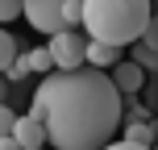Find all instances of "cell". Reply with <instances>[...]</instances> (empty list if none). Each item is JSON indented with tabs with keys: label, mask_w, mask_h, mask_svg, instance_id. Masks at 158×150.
I'll list each match as a JSON object with an SVG mask.
<instances>
[{
	"label": "cell",
	"mask_w": 158,
	"mask_h": 150,
	"mask_svg": "<svg viewBox=\"0 0 158 150\" xmlns=\"http://www.w3.org/2000/svg\"><path fill=\"white\" fill-rule=\"evenodd\" d=\"M33 117L46 125L54 150H104L125 117V96L112 88L108 71H50L33 92Z\"/></svg>",
	"instance_id": "1"
},
{
	"label": "cell",
	"mask_w": 158,
	"mask_h": 150,
	"mask_svg": "<svg viewBox=\"0 0 158 150\" xmlns=\"http://www.w3.org/2000/svg\"><path fill=\"white\" fill-rule=\"evenodd\" d=\"M154 0H83V33L87 42L129 50L150 29Z\"/></svg>",
	"instance_id": "2"
},
{
	"label": "cell",
	"mask_w": 158,
	"mask_h": 150,
	"mask_svg": "<svg viewBox=\"0 0 158 150\" xmlns=\"http://www.w3.org/2000/svg\"><path fill=\"white\" fill-rule=\"evenodd\" d=\"M67 4H79V0H25V4H21V17L38 33L54 38V33L67 29Z\"/></svg>",
	"instance_id": "3"
},
{
	"label": "cell",
	"mask_w": 158,
	"mask_h": 150,
	"mask_svg": "<svg viewBox=\"0 0 158 150\" xmlns=\"http://www.w3.org/2000/svg\"><path fill=\"white\" fill-rule=\"evenodd\" d=\"M46 54L54 63V71H79L83 67V54H87V33L79 29H63L46 42Z\"/></svg>",
	"instance_id": "4"
},
{
	"label": "cell",
	"mask_w": 158,
	"mask_h": 150,
	"mask_svg": "<svg viewBox=\"0 0 158 150\" xmlns=\"http://www.w3.org/2000/svg\"><path fill=\"white\" fill-rule=\"evenodd\" d=\"M13 142H17V150H42V146H46V125H42V117H33V113H17Z\"/></svg>",
	"instance_id": "5"
},
{
	"label": "cell",
	"mask_w": 158,
	"mask_h": 150,
	"mask_svg": "<svg viewBox=\"0 0 158 150\" xmlns=\"http://www.w3.org/2000/svg\"><path fill=\"white\" fill-rule=\"evenodd\" d=\"M108 79H112V88H117L121 96H133V92H142V84H146V71L133 63V58H121V63L108 71Z\"/></svg>",
	"instance_id": "6"
},
{
	"label": "cell",
	"mask_w": 158,
	"mask_h": 150,
	"mask_svg": "<svg viewBox=\"0 0 158 150\" xmlns=\"http://www.w3.org/2000/svg\"><path fill=\"white\" fill-rule=\"evenodd\" d=\"M133 50H137L133 63L142 67V71H146V67H154V71H158V0H154V13H150V29H146V38L137 42Z\"/></svg>",
	"instance_id": "7"
},
{
	"label": "cell",
	"mask_w": 158,
	"mask_h": 150,
	"mask_svg": "<svg viewBox=\"0 0 158 150\" xmlns=\"http://www.w3.org/2000/svg\"><path fill=\"white\" fill-rule=\"evenodd\" d=\"M121 58H125V50L117 46H104V42H87V54H83V67H92V71H104V67H117Z\"/></svg>",
	"instance_id": "8"
},
{
	"label": "cell",
	"mask_w": 158,
	"mask_h": 150,
	"mask_svg": "<svg viewBox=\"0 0 158 150\" xmlns=\"http://www.w3.org/2000/svg\"><path fill=\"white\" fill-rule=\"evenodd\" d=\"M25 67H29V75H42V79L54 71V63H50L46 46H38V50H25Z\"/></svg>",
	"instance_id": "9"
},
{
	"label": "cell",
	"mask_w": 158,
	"mask_h": 150,
	"mask_svg": "<svg viewBox=\"0 0 158 150\" xmlns=\"http://www.w3.org/2000/svg\"><path fill=\"white\" fill-rule=\"evenodd\" d=\"M17 54H21V50H17V38L4 29V25H0V75H4L8 67L17 63Z\"/></svg>",
	"instance_id": "10"
},
{
	"label": "cell",
	"mask_w": 158,
	"mask_h": 150,
	"mask_svg": "<svg viewBox=\"0 0 158 150\" xmlns=\"http://www.w3.org/2000/svg\"><path fill=\"white\" fill-rule=\"evenodd\" d=\"M21 4L25 0H0V25H4V29H8V21L21 17Z\"/></svg>",
	"instance_id": "11"
},
{
	"label": "cell",
	"mask_w": 158,
	"mask_h": 150,
	"mask_svg": "<svg viewBox=\"0 0 158 150\" xmlns=\"http://www.w3.org/2000/svg\"><path fill=\"white\" fill-rule=\"evenodd\" d=\"M4 79L8 84H21V79H29V67H25V54H17V63L4 71Z\"/></svg>",
	"instance_id": "12"
},
{
	"label": "cell",
	"mask_w": 158,
	"mask_h": 150,
	"mask_svg": "<svg viewBox=\"0 0 158 150\" xmlns=\"http://www.w3.org/2000/svg\"><path fill=\"white\" fill-rule=\"evenodd\" d=\"M13 125H17V113L8 104H0V138H13Z\"/></svg>",
	"instance_id": "13"
},
{
	"label": "cell",
	"mask_w": 158,
	"mask_h": 150,
	"mask_svg": "<svg viewBox=\"0 0 158 150\" xmlns=\"http://www.w3.org/2000/svg\"><path fill=\"white\" fill-rule=\"evenodd\" d=\"M104 150H154V146H137V142H108Z\"/></svg>",
	"instance_id": "14"
},
{
	"label": "cell",
	"mask_w": 158,
	"mask_h": 150,
	"mask_svg": "<svg viewBox=\"0 0 158 150\" xmlns=\"http://www.w3.org/2000/svg\"><path fill=\"white\" fill-rule=\"evenodd\" d=\"M4 100H8V79L0 75V104H4Z\"/></svg>",
	"instance_id": "15"
},
{
	"label": "cell",
	"mask_w": 158,
	"mask_h": 150,
	"mask_svg": "<svg viewBox=\"0 0 158 150\" xmlns=\"http://www.w3.org/2000/svg\"><path fill=\"white\" fill-rule=\"evenodd\" d=\"M0 150H17V142L13 138H0Z\"/></svg>",
	"instance_id": "16"
},
{
	"label": "cell",
	"mask_w": 158,
	"mask_h": 150,
	"mask_svg": "<svg viewBox=\"0 0 158 150\" xmlns=\"http://www.w3.org/2000/svg\"><path fill=\"white\" fill-rule=\"evenodd\" d=\"M154 150H158V146H154Z\"/></svg>",
	"instance_id": "17"
}]
</instances>
